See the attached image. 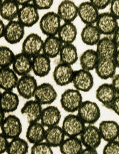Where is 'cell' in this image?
<instances>
[{
	"mask_svg": "<svg viewBox=\"0 0 119 154\" xmlns=\"http://www.w3.org/2000/svg\"><path fill=\"white\" fill-rule=\"evenodd\" d=\"M83 101L81 92L75 88L67 89L60 96V104L66 112L74 113L78 112Z\"/></svg>",
	"mask_w": 119,
	"mask_h": 154,
	"instance_id": "cell-1",
	"label": "cell"
},
{
	"mask_svg": "<svg viewBox=\"0 0 119 154\" xmlns=\"http://www.w3.org/2000/svg\"><path fill=\"white\" fill-rule=\"evenodd\" d=\"M78 115L86 125L95 124L101 118V109L96 102L87 100L78 109Z\"/></svg>",
	"mask_w": 119,
	"mask_h": 154,
	"instance_id": "cell-2",
	"label": "cell"
},
{
	"mask_svg": "<svg viewBox=\"0 0 119 154\" xmlns=\"http://www.w3.org/2000/svg\"><path fill=\"white\" fill-rule=\"evenodd\" d=\"M62 20L54 11H49L42 15L39 21V27L42 33L47 36H57Z\"/></svg>",
	"mask_w": 119,
	"mask_h": 154,
	"instance_id": "cell-3",
	"label": "cell"
},
{
	"mask_svg": "<svg viewBox=\"0 0 119 154\" xmlns=\"http://www.w3.org/2000/svg\"><path fill=\"white\" fill-rule=\"evenodd\" d=\"M1 131L9 140L20 137L23 131L22 123L17 116L9 115L1 122Z\"/></svg>",
	"mask_w": 119,
	"mask_h": 154,
	"instance_id": "cell-4",
	"label": "cell"
},
{
	"mask_svg": "<svg viewBox=\"0 0 119 154\" xmlns=\"http://www.w3.org/2000/svg\"><path fill=\"white\" fill-rule=\"evenodd\" d=\"M86 124L77 115L69 113L65 116L62 128L66 137H78L80 136Z\"/></svg>",
	"mask_w": 119,
	"mask_h": 154,
	"instance_id": "cell-5",
	"label": "cell"
},
{
	"mask_svg": "<svg viewBox=\"0 0 119 154\" xmlns=\"http://www.w3.org/2000/svg\"><path fill=\"white\" fill-rule=\"evenodd\" d=\"M79 137L84 148L97 149L103 140L98 127L94 124L86 125Z\"/></svg>",
	"mask_w": 119,
	"mask_h": 154,
	"instance_id": "cell-6",
	"label": "cell"
},
{
	"mask_svg": "<svg viewBox=\"0 0 119 154\" xmlns=\"http://www.w3.org/2000/svg\"><path fill=\"white\" fill-rule=\"evenodd\" d=\"M72 84L78 91L87 93L93 89L94 79L91 71L81 68L75 71Z\"/></svg>",
	"mask_w": 119,
	"mask_h": 154,
	"instance_id": "cell-7",
	"label": "cell"
},
{
	"mask_svg": "<svg viewBox=\"0 0 119 154\" xmlns=\"http://www.w3.org/2000/svg\"><path fill=\"white\" fill-rule=\"evenodd\" d=\"M38 86L36 78L30 74L19 77L17 86L18 95L26 100H31Z\"/></svg>",
	"mask_w": 119,
	"mask_h": 154,
	"instance_id": "cell-8",
	"label": "cell"
},
{
	"mask_svg": "<svg viewBox=\"0 0 119 154\" xmlns=\"http://www.w3.org/2000/svg\"><path fill=\"white\" fill-rule=\"evenodd\" d=\"M44 41L41 37L36 33L29 34L24 39L22 52L33 58L42 52Z\"/></svg>",
	"mask_w": 119,
	"mask_h": 154,
	"instance_id": "cell-9",
	"label": "cell"
},
{
	"mask_svg": "<svg viewBox=\"0 0 119 154\" xmlns=\"http://www.w3.org/2000/svg\"><path fill=\"white\" fill-rule=\"evenodd\" d=\"M58 97V93L54 86L49 82L38 85L34 95V99L44 106L51 105Z\"/></svg>",
	"mask_w": 119,
	"mask_h": 154,
	"instance_id": "cell-10",
	"label": "cell"
},
{
	"mask_svg": "<svg viewBox=\"0 0 119 154\" xmlns=\"http://www.w3.org/2000/svg\"><path fill=\"white\" fill-rule=\"evenodd\" d=\"M25 28L17 19L8 22L4 35L5 41L11 45L19 43L25 35Z\"/></svg>",
	"mask_w": 119,
	"mask_h": 154,
	"instance_id": "cell-11",
	"label": "cell"
},
{
	"mask_svg": "<svg viewBox=\"0 0 119 154\" xmlns=\"http://www.w3.org/2000/svg\"><path fill=\"white\" fill-rule=\"evenodd\" d=\"M38 10L32 3L20 8L17 20L25 27H32L40 21Z\"/></svg>",
	"mask_w": 119,
	"mask_h": 154,
	"instance_id": "cell-12",
	"label": "cell"
},
{
	"mask_svg": "<svg viewBox=\"0 0 119 154\" xmlns=\"http://www.w3.org/2000/svg\"><path fill=\"white\" fill-rule=\"evenodd\" d=\"M119 47L112 36H104L96 45V51L99 59H114Z\"/></svg>",
	"mask_w": 119,
	"mask_h": 154,
	"instance_id": "cell-13",
	"label": "cell"
},
{
	"mask_svg": "<svg viewBox=\"0 0 119 154\" xmlns=\"http://www.w3.org/2000/svg\"><path fill=\"white\" fill-rule=\"evenodd\" d=\"M95 24L104 36H112L119 26L118 20L110 12L100 13Z\"/></svg>",
	"mask_w": 119,
	"mask_h": 154,
	"instance_id": "cell-14",
	"label": "cell"
},
{
	"mask_svg": "<svg viewBox=\"0 0 119 154\" xmlns=\"http://www.w3.org/2000/svg\"><path fill=\"white\" fill-rule=\"evenodd\" d=\"M74 73L72 66L60 62L54 69L53 77L58 86H67L72 84Z\"/></svg>",
	"mask_w": 119,
	"mask_h": 154,
	"instance_id": "cell-15",
	"label": "cell"
},
{
	"mask_svg": "<svg viewBox=\"0 0 119 154\" xmlns=\"http://www.w3.org/2000/svg\"><path fill=\"white\" fill-rule=\"evenodd\" d=\"M99 14V10L89 1L78 5V17L85 25L95 24Z\"/></svg>",
	"mask_w": 119,
	"mask_h": 154,
	"instance_id": "cell-16",
	"label": "cell"
},
{
	"mask_svg": "<svg viewBox=\"0 0 119 154\" xmlns=\"http://www.w3.org/2000/svg\"><path fill=\"white\" fill-rule=\"evenodd\" d=\"M42 105L35 99L27 100L20 109V113L25 116L28 124L40 121Z\"/></svg>",
	"mask_w": 119,
	"mask_h": 154,
	"instance_id": "cell-17",
	"label": "cell"
},
{
	"mask_svg": "<svg viewBox=\"0 0 119 154\" xmlns=\"http://www.w3.org/2000/svg\"><path fill=\"white\" fill-rule=\"evenodd\" d=\"M56 13L62 21L73 22L78 17V6L72 0H62L58 6Z\"/></svg>",
	"mask_w": 119,
	"mask_h": 154,
	"instance_id": "cell-18",
	"label": "cell"
},
{
	"mask_svg": "<svg viewBox=\"0 0 119 154\" xmlns=\"http://www.w3.org/2000/svg\"><path fill=\"white\" fill-rule=\"evenodd\" d=\"M117 95L111 83H103L98 86L96 91V100L108 109H110L111 105Z\"/></svg>",
	"mask_w": 119,
	"mask_h": 154,
	"instance_id": "cell-19",
	"label": "cell"
},
{
	"mask_svg": "<svg viewBox=\"0 0 119 154\" xmlns=\"http://www.w3.org/2000/svg\"><path fill=\"white\" fill-rule=\"evenodd\" d=\"M61 119L62 113L59 108L51 104L43 108L40 122L44 127L47 128L58 125Z\"/></svg>",
	"mask_w": 119,
	"mask_h": 154,
	"instance_id": "cell-20",
	"label": "cell"
},
{
	"mask_svg": "<svg viewBox=\"0 0 119 154\" xmlns=\"http://www.w3.org/2000/svg\"><path fill=\"white\" fill-rule=\"evenodd\" d=\"M51 69V59L44 53H41L32 58V71L35 76L46 77Z\"/></svg>",
	"mask_w": 119,
	"mask_h": 154,
	"instance_id": "cell-21",
	"label": "cell"
},
{
	"mask_svg": "<svg viewBox=\"0 0 119 154\" xmlns=\"http://www.w3.org/2000/svg\"><path fill=\"white\" fill-rule=\"evenodd\" d=\"M102 140L106 142L117 140L119 136V124L112 120L102 121L98 126Z\"/></svg>",
	"mask_w": 119,
	"mask_h": 154,
	"instance_id": "cell-22",
	"label": "cell"
},
{
	"mask_svg": "<svg viewBox=\"0 0 119 154\" xmlns=\"http://www.w3.org/2000/svg\"><path fill=\"white\" fill-rule=\"evenodd\" d=\"M117 68L114 59H99L94 70L98 77L106 80L112 79L116 74Z\"/></svg>",
	"mask_w": 119,
	"mask_h": 154,
	"instance_id": "cell-23",
	"label": "cell"
},
{
	"mask_svg": "<svg viewBox=\"0 0 119 154\" xmlns=\"http://www.w3.org/2000/svg\"><path fill=\"white\" fill-rule=\"evenodd\" d=\"M12 68L20 77L29 75L32 71V58L23 52L19 53L15 55Z\"/></svg>",
	"mask_w": 119,
	"mask_h": 154,
	"instance_id": "cell-24",
	"label": "cell"
},
{
	"mask_svg": "<svg viewBox=\"0 0 119 154\" xmlns=\"http://www.w3.org/2000/svg\"><path fill=\"white\" fill-rule=\"evenodd\" d=\"M13 68L0 69V88L3 91H12L17 86L19 78Z\"/></svg>",
	"mask_w": 119,
	"mask_h": 154,
	"instance_id": "cell-25",
	"label": "cell"
},
{
	"mask_svg": "<svg viewBox=\"0 0 119 154\" xmlns=\"http://www.w3.org/2000/svg\"><path fill=\"white\" fill-rule=\"evenodd\" d=\"M20 103L19 95L12 91H3L1 93V111L10 113L18 109Z\"/></svg>",
	"mask_w": 119,
	"mask_h": 154,
	"instance_id": "cell-26",
	"label": "cell"
},
{
	"mask_svg": "<svg viewBox=\"0 0 119 154\" xmlns=\"http://www.w3.org/2000/svg\"><path fill=\"white\" fill-rule=\"evenodd\" d=\"M45 128L40 122L29 124L26 133V140L32 145L45 141Z\"/></svg>",
	"mask_w": 119,
	"mask_h": 154,
	"instance_id": "cell-27",
	"label": "cell"
},
{
	"mask_svg": "<svg viewBox=\"0 0 119 154\" xmlns=\"http://www.w3.org/2000/svg\"><path fill=\"white\" fill-rule=\"evenodd\" d=\"M63 43L58 36H47L44 41L42 53L50 59L59 56Z\"/></svg>",
	"mask_w": 119,
	"mask_h": 154,
	"instance_id": "cell-28",
	"label": "cell"
},
{
	"mask_svg": "<svg viewBox=\"0 0 119 154\" xmlns=\"http://www.w3.org/2000/svg\"><path fill=\"white\" fill-rule=\"evenodd\" d=\"M20 8L14 0H2L0 6V16L3 20L8 22L17 20Z\"/></svg>",
	"mask_w": 119,
	"mask_h": 154,
	"instance_id": "cell-29",
	"label": "cell"
},
{
	"mask_svg": "<svg viewBox=\"0 0 119 154\" xmlns=\"http://www.w3.org/2000/svg\"><path fill=\"white\" fill-rule=\"evenodd\" d=\"M81 41L86 45L96 46L102 38V34L96 24H86L81 32Z\"/></svg>",
	"mask_w": 119,
	"mask_h": 154,
	"instance_id": "cell-30",
	"label": "cell"
},
{
	"mask_svg": "<svg viewBox=\"0 0 119 154\" xmlns=\"http://www.w3.org/2000/svg\"><path fill=\"white\" fill-rule=\"evenodd\" d=\"M66 137L62 128L58 125L46 128L45 141L53 148L60 147Z\"/></svg>",
	"mask_w": 119,
	"mask_h": 154,
	"instance_id": "cell-31",
	"label": "cell"
},
{
	"mask_svg": "<svg viewBox=\"0 0 119 154\" xmlns=\"http://www.w3.org/2000/svg\"><path fill=\"white\" fill-rule=\"evenodd\" d=\"M78 29L73 22H64L60 28L57 36L63 44H73L78 36Z\"/></svg>",
	"mask_w": 119,
	"mask_h": 154,
	"instance_id": "cell-32",
	"label": "cell"
},
{
	"mask_svg": "<svg viewBox=\"0 0 119 154\" xmlns=\"http://www.w3.org/2000/svg\"><path fill=\"white\" fill-rule=\"evenodd\" d=\"M78 60L81 68L92 71L95 69L99 58L96 50L89 49L80 55Z\"/></svg>",
	"mask_w": 119,
	"mask_h": 154,
	"instance_id": "cell-33",
	"label": "cell"
},
{
	"mask_svg": "<svg viewBox=\"0 0 119 154\" xmlns=\"http://www.w3.org/2000/svg\"><path fill=\"white\" fill-rule=\"evenodd\" d=\"M59 148L61 154H81L84 147L79 137H67Z\"/></svg>",
	"mask_w": 119,
	"mask_h": 154,
	"instance_id": "cell-34",
	"label": "cell"
},
{
	"mask_svg": "<svg viewBox=\"0 0 119 154\" xmlns=\"http://www.w3.org/2000/svg\"><path fill=\"white\" fill-rule=\"evenodd\" d=\"M60 62L72 66L79 59L78 49L73 44H63L60 55Z\"/></svg>",
	"mask_w": 119,
	"mask_h": 154,
	"instance_id": "cell-35",
	"label": "cell"
},
{
	"mask_svg": "<svg viewBox=\"0 0 119 154\" xmlns=\"http://www.w3.org/2000/svg\"><path fill=\"white\" fill-rule=\"evenodd\" d=\"M29 151L27 140L18 137L11 140L7 150V154H27Z\"/></svg>",
	"mask_w": 119,
	"mask_h": 154,
	"instance_id": "cell-36",
	"label": "cell"
},
{
	"mask_svg": "<svg viewBox=\"0 0 119 154\" xmlns=\"http://www.w3.org/2000/svg\"><path fill=\"white\" fill-rule=\"evenodd\" d=\"M16 54L13 51L6 46L0 47V67L9 68L12 66Z\"/></svg>",
	"mask_w": 119,
	"mask_h": 154,
	"instance_id": "cell-37",
	"label": "cell"
},
{
	"mask_svg": "<svg viewBox=\"0 0 119 154\" xmlns=\"http://www.w3.org/2000/svg\"><path fill=\"white\" fill-rule=\"evenodd\" d=\"M30 154H54L53 147L45 141L32 145L30 149Z\"/></svg>",
	"mask_w": 119,
	"mask_h": 154,
	"instance_id": "cell-38",
	"label": "cell"
},
{
	"mask_svg": "<svg viewBox=\"0 0 119 154\" xmlns=\"http://www.w3.org/2000/svg\"><path fill=\"white\" fill-rule=\"evenodd\" d=\"M102 154H119V143L118 140H113L106 142Z\"/></svg>",
	"mask_w": 119,
	"mask_h": 154,
	"instance_id": "cell-39",
	"label": "cell"
},
{
	"mask_svg": "<svg viewBox=\"0 0 119 154\" xmlns=\"http://www.w3.org/2000/svg\"><path fill=\"white\" fill-rule=\"evenodd\" d=\"M54 0H32V4L38 10L50 9L53 5Z\"/></svg>",
	"mask_w": 119,
	"mask_h": 154,
	"instance_id": "cell-40",
	"label": "cell"
},
{
	"mask_svg": "<svg viewBox=\"0 0 119 154\" xmlns=\"http://www.w3.org/2000/svg\"><path fill=\"white\" fill-rule=\"evenodd\" d=\"M10 142L9 139L2 133H0V154L6 153Z\"/></svg>",
	"mask_w": 119,
	"mask_h": 154,
	"instance_id": "cell-41",
	"label": "cell"
},
{
	"mask_svg": "<svg viewBox=\"0 0 119 154\" xmlns=\"http://www.w3.org/2000/svg\"><path fill=\"white\" fill-rule=\"evenodd\" d=\"M99 10L105 9L109 6L111 0H89Z\"/></svg>",
	"mask_w": 119,
	"mask_h": 154,
	"instance_id": "cell-42",
	"label": "cell"
},
{
	"mask_svg": "<svg viewBox=\"0 0 119 154\" xmlns=\"http://www.w3.org/2000/svg\"><path fill=\"white\" fill-rule=\"evenodd\" d=\"M109 6L110 13L119 20V0H111Z\"/></svg>",
	"mask_w": 119,
	"mask_h": 154,
	"instance_id": "cell-43",
	"label": "cell"
},
{
	"mask_svg": "<svg viewBox=\"0 0 119 154\" xmlns=\"http://www.w3.org/2000/svg\"><path fill=\"white\" fill-rule=\"evenodd\" d=\"M110 109L119 116V95H117L114 102L111 105Z\"/></svg>",
	"mask_w": 119,
	"mask_h": 154,
	"instance_id": "cell-44",
	"label": "cell"
},
{
	"mask_svg": "<svg viewBox=\"0 0 119 154\" xmlns=\"http://www.w3.org/2000/svg\"><path fill=\"white\" fill-rule=\"evenodd\" d=\"M111 80V84L114 87L117 95H119V73H116Z\"/></svg>",
	"mask_w": 119,
	"mask_h": 154,
	"instance_id": "cell-45",
	"label": "cell"
},
{
	"mask_svg": "<svg viewBox=\"0 0 119 154\" xmlns=\"http://www.w3.org/2000/svg\"><path fill=\"white\" fill-rule=\"evenodd\" d=\"M81 154H99L96 149L84 148Z\"/></svg>",
	"mask_w": 119,
	"mask_h": 154,
	"instance_id": "cell-46",
	"label": "cell"
},
{
	"mask_svg": "<svg viewBox=\"0 0 119 154\" xmlns=\"http://www.w3.org/2000/svg\"><path fill=\"white\" fill-rule=\"evenodd\" d=\"M112 36L113 37L116 44H117V45L118 46V47L119 48V26Z\"/></svg>",
	"mask_w": 119,
	"mask_h": 154,
	"instance_id": "cell-47",
	"label": "cell"
},
{
	"mask_svg": "<svg viewBox=\"0 0 119 154\" xmlns=\"http://www.w3.org/2000/svg\"><path fill=\"white\" fill-rule=\"evenodd\" d=\"M5 28H6V25H5V23H4V22L2 19H1V20H0V37L1 38L4 37L5 31Z\"/></svg>",
	"mask_w": 119,
	"mask_h": 154,
	"instance_id": "cell-48",
	"label": "cell"
},
{
	"mask_svg": "<svg viewBox=\"0 0 119 154\" xmlns=\"http://www.w3.org/2000/svg\"><path fill=\"white\" fill-rule=\"evenodd\" d=\"M20 6L32 3V0H14Z\"/></svg>",
	"mask_w": 119,
	"mask_h": 154,
	"instance_id": "cell-49",
	"label": "cell"
},
{
	"mask_svg": "<svg viewBox=\"0 0 119 154\" xmlns=\"http://www.w3.org/2000/svg\"><path fill=\"white\" fill-rule=\"evenodd\" d=\"M114 60L117 66V68H119V49L117 50V51L116 54V55L114 57Z\"/></svg>",
	"mask_w": 119,
	"mask_h": 154,
	"instance_id": "cell-50",
	"label": "cell"
},
{
	"mask_svg": "<svg viewBox=\"0 0 119 154\" xmlns=\"http://www.w3.org/2000/svg\"><path fill=\"white\" fill-rule=\"evenodd\" d=\"M117 140H118V142H119V137H118V138H117Z\"/></svg>",
	"mask_w": 119,
	"mask_h": 154,
	"instance_id": "cell-51",
	"label": "cell"
}]
</instances>
